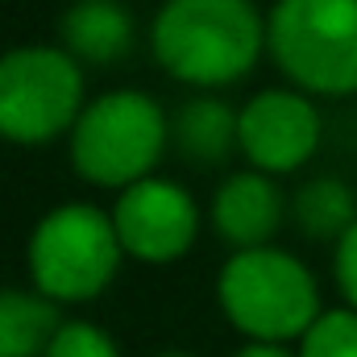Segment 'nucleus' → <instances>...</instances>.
Wrapping results in <instances>:
<instances>
[{"mask_svg": "<svg viewBox=\"0 0 357 357\" xmlns=\"http://www.w3.org/2000/svg\"><path fill=\"white\" fill-rule=\"evenodd\" d=\"M112 225L121 237V250L142 262H171L187 254L195 241V204L191 195L167 178H142L125 187V195L112 208Z\"/></svg>", "mask_w": 357, "mask_h": 357, "instance_id": "0eeeda50", "label": "nucleus"}, {"mask_svg": "<svg viewBox=\"0 0 357 357\" xmlns=\"http://www.w3.org/2000/svg\"><path fill=\"white\" fill-rule=\"evenodd\" d=\"M84 79L71 54L21 46L0 59V137L38 146L79 121Z\"/></svg>", "mask_w": 357, "mask_h": 357, "instance_id": "423d86ee", "label": "nucleus"}, {"mask_svg": "<svg viewBox=\"0 0 357 357\" xmlns=\"http://www.w3.org/2000/svg\"><path fill=\"white\" fill-rule=\"evenodd\" d=\"M237 357H291V354L278 349V345H250V349H241Z\"/></svg>", "mask_w": 357, "mask_h": 357, "instance_id": "f3484780", "label": "nucleus"}, {"mask_svg": "<svg viewBox=\"0 0 357 357\" xmlns=\"http://www.w3.org/2000/svg\"><path fill=\"white\" fill-rule=\"evenodd\" d=\"M220 307L258 341L303 337L320 320V295L307 266L278 250H237L220 270Z\"/></svg>", "mask_w": 357, "mask_h": 357, "instance_id": "f03ea898", "label": "nucleus"}, {"mask_svg": "<svg viewBox=\"0 0 357 357\" xmlns=\"http://www.w3.org/2000/svg\"><path fill=\"white\" fill-rule=\"evenodd\" d=\"M63 42L88 63L125 59L133 46V17L121 0H79L63 17Z\"/></svg>", "mask_w": 357, "mask_h": 357, "instance_id": "9d476101", "label": "nucleus"}, {"mask_svg": "<svg viewBox=\"0 0 357 357\" xmlns=\"http://www.w3.org/2000/svg\"><path fill=\"white\" fill-rule=\"evenodd\" d=\"M212 216L225 241L241 250H262V241L282 220V195L266 175H233L220 183Z\"/></svg>", "mask_w": 357, "mask_h": 357, "instance_id": "1a4fd4ad", "label": "nucleus"}, {"mask_svg": "<svg viewBox=\"0 0 357 357\" xmlns=\"http://www.w3.org/2000/svg\"><path fill=\"white\" fill-rule=\"evenodd\" d=\"M337 282H341L345 299L357 307V225L337 241Z\"/></svg>", "mask_w": 357, "mask_h": 357, "instance_id": "dca6fc26", "label": "nucleus"}, {"mask_svg": "<svg viewBox=\"0 0 357 357\" xmlns=\"http://www.w3.org/2000/svg\"><path fill=\"white\" fill-rule=\"evenodd\" d=\"M295 216H299V229L312 233V237H345L354 229V191L337 178H316L299 191L295 199Z\"/></svg>", "mask_w": 357, "mask_h": 357, "instance_id": "ddd939ff", "label": "nucleus"}, {"mask_svg": "<svg viewBox=\"0 0 357 357\" xmlns=\"http://www.w3.org/2000/svg\"><path fill=\"white\" fill-rule=\"evenodd\" d=\"M121 262V237L108 212L91 204L54 208L29 241V270L50 299H91L100 295Z\"/></svg>", "mask_w": 357, "mask_h": 357, "instance_id": "39448f33", "label": "nucleus"}, {"mask_svg": "<svg viewBox=\"0 0 357 357\" xmlns=\"http://www.w3.org/2000/svg\"><path fill=\"white\" fill-rule=\"evenodd\" d=\"M237 142L258 171H295L320 146V116L295 91H262L245 104Z\"/></svg>", "mask_w": 357, "mask_h": 357, "instance_id": "6e6552de", "label": "nucleus"}, {"mask_svg": "<svg viewBox=\"0 0 357 357\" xmlns=\"http://www.w3.org/2000/svg\"><path fill=\"white\" fill-rule=\"evenodd\" d=\"M167 146V116L142 91L100 96L71 133L75 171L100 187H133L158 162Z\"/></svg>", "mask_w": 357, "mask_h": 357, "instance_id": "20e7f679", "label": "nucleus"}, {"mask_svg": "<svg viewBox=\"0 0 357 357\" xmlns=\"http://www.w3.org/2000/svg\"><path fill=\"white\" fill-rule=\"evenodd\" d=\"M237 125L241 116H233L229 104L220 100H191L175 121V137L178 150L195 162H220L233 142H237Z\"/></svg>", "mask_w": 357, "mask_h": 357, "instance_id": "f8f14e48", "label": "nucleus"}, {"mask_svg": "<svg viewBox=\"0 0 357 357\" xmlns=\"http://www.w3.org/2000/svg\"><path fill=\"white\" fill-rule=\"evenodd\" d=\"M46 357H116V345L96 324H63Z\"/></svg>", "mask_w": 357, "mask_h": 357, "instance_id": "2eb2a0df", "label": "nucleus"}, {"mask_svg": "<svg viewBox=\"0 0 357 357\" xmlns=\"http://www.w3.org/2000/svg\"><path fill=\"white\" fill-rule=\"evenodd\" d=\"M266 42L299 88L357 91V0H278Z\"/></svg>", "mask_w": 357, "mask_h": 357, "instance_id": "7ed1b4c3", "label": "nucleus"}, {"mask_svg": "<svg viewBox=\"0 0 357 357\" xmlns=\"http://www.w3.org/2000/svg\"><path fill=\"white\" fill-rule=\"evenodd\" d=\"M299 357H357V312H324L303 333Z\"/></svg>", "mask_w": 357, "mask_h": 357, "instance_id": "4468645a", "label": "nucleus"}, {"mask_svg": "<svg viewBox=\"0 0 357 357\" xmlns=\"http://www.w3.org/2000/svg\"><path fill=\"white\" fill-rule=\"evenodd\" d=\"M167 357H183V354H167Z\"/></svg>", "mask_w": 357, "mask_h": 357, "instance_id": "a211bd4d", "label": "nucleus"}, {"mask_svg": "<svg viewBox=\"0 0 357 357\" xmlns=\"http://www.w3.org/2000/svg\"><path fill=\"white\" fill-rule=\"evenodd\" d=\"M59 312L50 299L25 291H0V357H38L59 337Z\"/></svg>", "mask_w": 357, "mask_h": 357, "instance_id": "9b49d317", "label": "nucleus"}, {"mask_svg": "<svg viewBox=\"0 0 357 357\" xmlns=\"http://www.w3.org/2000/svg\"><path fill=\"white\" fill-rule=\"evenodd\" d=\"M158 63L199 88L241 79L262 50V21L250 0H167L154 17Z\"/></svg>", "mask_w": 357, "mask_h": 357, "instance_id": "f257e3e1", "label": "nucleus"}]
</instances>
